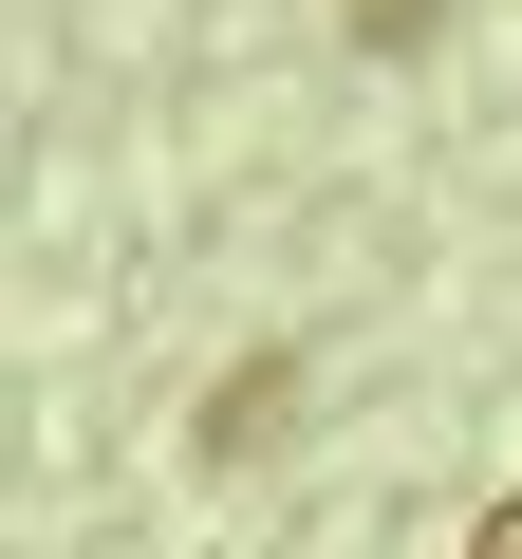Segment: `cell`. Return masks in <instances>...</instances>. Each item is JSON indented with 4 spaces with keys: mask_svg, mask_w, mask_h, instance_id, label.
<instances>
[{
    "mask_svg": "<svg viewBox=\"0 0 522 559\" xmlns=\"http://www.w3.org/2000/svg\"><path fill=\"white\" fill-rule=\"evenodd\" d=\"M355 20H373V38H429V0H355Z\"/></svg>",
    "mask_w": 522,
    "mask_h": 559,
    "instance_id": "3957f363",
    "label": "cell"
},
{
    "mask_svg": "<svg viewBox=\"0 0 522 559\" xmlns=\"http://www.w3.org/2000/svg\"><path fill=\"white\" fill-rule=\"evenodd\" d=\"M281 392H299L281 355H242V373H224V411H205V448H261V429H281Z\"/></svg>",
    "mask_w": 522,
    "mask_h": 559,
    "instance_id": "6da1fadb",
    "label": "cell"
},
{
    "mask_svg": "<svg viewBox=\"0 0 522 559\" xmlns=\"http://www.w3.org/2000/svg\"><path fill=\"white\" fill-rule=\"evenodd\" d=\"M466 559H522V503H485V522H466Z\"/></svg>",
    "mask_w": 522,
    "mask_h": 559,
    "instance_id": "7a4b0ae2",
    "label": "cell"
}]
</instances>
